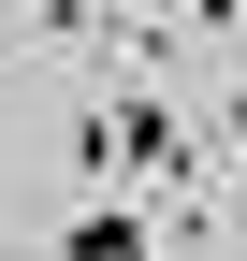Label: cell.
Here are the masks:
<instances>
[{"instance_id": "6da1fadb", "label": "cell", "mask_w": 247, "mask_h": 261, "mask_svg": "<svg viewBox=\"0 0 247 261\" xmlns=\"http://www.w3.org/2000/svg\"><path fill=\"white\" fill-rule=\"evenodd\" d=\"M73 174L102 189V174H145V189H189V130H175L160 87H116V102H87L73 116Z\"/></svg>"}, {"instance_id": "7a4b0ae2", "label": "cell", "mask_w": 247, "mask_h": 261, "mask_svg": "<svg viewBox=\"0 0 247 261\" xmlns=\"http://www.w3.org/2000/svg\"><path fill=\"white\" fill-rule=\"evenodd\" d=\"M58 261H160V247H145V203H73Z\"/></svg>"}, {"instance_id": "3957f363", "label": "cell", "mask_w": 247, "mask_h": 261, "mask_svg": "<svg viewBox=\"0 0 247 261\" xmlns=\"http://www.w3.org/2000/svg\"><path fill=\"white\" fill-rule=\"evenodd\" d=\"M233 145H247V73H233Z\"/></svg>"}]
</instances>
